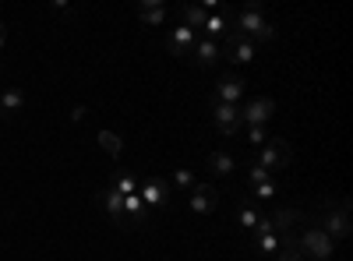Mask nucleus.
Instances as JSON below:
<instances>
[{
	"label": "nucleus",
	"mask_w": 353,
	"mask_h": 261,
	"mask_svg": "<svg viewBox=\"0 0 353 261\" xmlns=\"http://www.w3.org/2000/svg\"><path fill=\"white\" fill-rule=\"evenodd\" d=\"M297 251L304 254V261H329L336 254V244L325 237V229L318 226V219H311V226L304 229V237H297Z\"/></svg>",
	"instance_id": "f257e3e1"
},
{
	"label": "nucleus",
	"mask_w": 353,
	"mask_h": 261,
	"mask_svg": "<svg viewBox=\"0 0 353 261\" xmlns=\"http://www.w3.org/2000/svg\"><path fill=\"white\" fill-rule=\"evenodd\" d=\"M237 32H241L244 39H248V36H258L261 43H269V39H276V25L265 21L261 8L251 4V8H244V11L237 14Z\"/></svg>",
	"instance_id": "f03ea898"
},
{
	"label": "nucleus",
	"mask_w": 353,
	"mask_h": 261,
	"mask_svg": "<svg viewBox=\"0 0 353 261\" xmlns=\"http://www.w3.org/2000/svg\"><path fill=\"white\" fill-rule=\"evenodd\" d=\"M318 226L325 229V237L336 244L350 233V205L346 201H325V216L318 219Z\"/></svg>",
	"instance_id": "7ed1b4c3"
},
{
	"label": "nucleus",
	"mask_w": 353,
	"mask_h": 261,
	"mask_svg": "<svg viewBox=\"0 0 353 261\" xmlns=\"http://www.w3.org/2000/svg\"><path fill=\"white\" fill-rule=\"evenodd\" d=\"M290 159H293V152H290V145L283 141V138H269L258 149V159L254 163H261L265 169H272V173H279V169H286L290 166Z\"/></svg>",
	"instance_id": "20e7f679"
},
{
	"label": "nucleus",
	"mask_w": 353,
	"mask_h": 261,
	"mask_svg": "<svg viewBox=\"0 0 353 261\" xmlns=\"http://www.w3.org/2000/svg\"><path fill=\"white\" fill-rule=\"evenodd\" d=\"M272 117H276V103L269 96L248 99V106H241V124H248V127H265Z\"/></svg>",
	"instance_id": "39448f33"
},
{
	"label": "nucleus",
	"mask_w": 353,
	"mask_h": 261,
	"mask_svg": "<svg viewBox=\"0 0 353 261\" xmlns=\"http://www.w3.org/2000/svg\"><path fill=\"white\" fill-rule=\"evenodd\" d=\"M244 92H248V85H244V78L241 74H219V81H216V96H212V103H226V106H237L241 99H244Z\"/></svg>",
	"instance_id": "423d86ee"
},
{
	"label": "nucleus",
	"mask_w": 353,
	"mask_h": 261,
	"mask_svg": "<svg viewBox=\"0 0 353 261\" xmlns=\"http://www.w3.org/2000/svg\"><path fill=\"white\" fill-rule=\"evenodd\" d=\"M138 198L145 201V209H166V205H170V187H166L163 177L149 173V177H145V184H141V191H138Z\"/></svg>",
	"instance_id": "0eeeda50"
},
{
	"label": "nucleus",
	"mask_w": 353,
	"mask_h": 261,
	"mask_svg": "<svg viewBox=\"0 0 353 261\" xmlns=\"http://www.w3.org/2000/svg\"><path fill=\"white\" fill-rule=\"evenodd\" d=\"M188 205H191V212H198V216H209L212 209H219V191H216L212 184H194Z\"/></svg>",
	"instance_id": "6e6552de"
},
{
	"label": "nucleus",
	"mask_w": 353,
	"mask_h": 261,
	"mask_svg": "<svg viewBox=\"0 0 353 261\" xmlns=\"http://www.w3.org/2000/svg\"><path fill=\"white\" fill-rule=\"evenodd\" d=\"M226 61H233V64H251L254 61V43L251 39H244L237 28L230 32V43H226Z\"/></svg>",
	"instance_id": "1a4fd4ad"
},
{
	"label": "nucleus",
	"mask_w": 353,
	"mask_h": 261,
	"mask_svg": "<svg viewBox=\"0 0 353 261\" xmlns=\"http://www.w3.org/2000/svg\"><path fill=\"white\" fill-rule=\"evenodd\" d=\"M216 127H219V134H226V138H233L241 131V106H226V103H216Z\"/></svg>",
	"instance_id": "9d476101"
},
{
	"label": "nucleus",
	"mask_w": 353,
	"mask_h": 261,
	"mask_svg": "<svg viewBox=\"0 0 353 261\" xmlns=\"http://www.w3.org/2000/svg\"><path fill=\"white\" fill-rule=\"evenodd\" d=\"M99 209H106V216L110 219H117V222H124V194L121 191H113V187H103L99 194Z\"/></svg>",
	"instance_id": "9b49d317"
},
{
	"label": "nucleus",
	"mask_w": 353,
	"mask_h": 261,
	"mask_svg": "<svg viewBox=\"0 0 353 261\" xmlns=\"http://www.w3.org/2000/svg\"><path fill=\"white\" fill-rule=\"evenodd\" d=\"M194 61L201 64V67H212V64H219V56H223V46L216 43V39H194Z\"/></svg>",
	"instance_id": "f8f14e48"
},
{
	"label": "nucleus",
	"mask_w": 353,
	"mask_h": 261,
	"mask_svg": "<svg viewBox=\"0 0 353 261\" xmlns=\"http://www.w3.org/2000/svg\"><path fill=\"white\" fill-rule=\"evenodd\" d=\"M124 216H131L134 226H149L152 222V209H145V201L138 198V191L124 198Z\"/></svg>",
	"instance_id": "ddd939ff"
},
{
	"label": "nucleus",
	"mask_w": 353,
	"mask_h": 261,
	"mask_svg": "<svg viewBox=\"0 0 353 261\" xmlns=\"http://www.w3.org/2000/svg\"><path fill=\"white\" fill-rule=\"evenodd\" d=\"M170 50L176 53V56H188L191 50H194V28H188L184 21L173 28V36H170Z\"/></svg>",
	"instance_id": "4468645a"
},
{
	"label": "nucleus",
	"mask_w": 353,
	"mask_h": 261,
	"mask_svg": "<svg viewBox=\"0 0 353 261\" xmlns=\"http://www.w3.org/2000/svg\"><path fill=\"white\" fill-rule=\"evenodd\" d=\"M138 14H141L145 25H163L166 21V4H163V0H141Z\"/></svg>",
	"instance_id": "2eb2a0df"
},
{
	"label": "nucleus",
	"mask_w": 353,
	"mask_h": 261,
	"mask_svg": "<svg viewBox=\"0 0 353 261\" xmlns=\"http://www.w3.org/2000/svg\"><path fill=\"white\" fill-rule=\"evenodd\" d=\"M269 219H272V229H276V233H290V229L301 222V212H297V209H276Z\"/></svg>",
	"instance_id": "dca6fc26"
},
{
	"label": "nucleus",
	"mask_w": 353,
	"mask_h": 261,
	"mask_svg": "<svg viewBox=\"0 0 353 261\" xmlns=\"http://www.w3.org/2000/svg\"><path fill=\"white\" fill-rule=\"evenodd\" d=\"M96 141H99V149H103L110 159H121V152H124L121 134H113V131H99V134H96Z\"/></svg>",
	"instance_id": "f3484780"
},
{
	"label": "nucleus",
	"mask_w": 353,
	"mask_h": 261,
	"mask_svg": "<svg viewBox=\"0 0 353 261\" xmlns=\"http://www.w3.org/2000/svg\"><path fill=\"white\" fill-rule=\"evenodd\" d=\"M283 247H279V254H276V261H304V254L297 251V233H283V240H279Z\"/></svg>",
	"instance_id": "a211bd4d"
},
{
	"label": "nucleus",
	"mask_w": 353,
	"mask_h": 261,
	"mask_svg": "<svg viewBox=\"0 0 353 261\" xmlns=\"http://www.w3.org/2000/svg\"><path fill=\"white\" fill-rule=\"evenodd\" d=\"M258 219H261V212L251 205L248 198H241V201H237V222H241L244 229H254V226H258Z\"/></svg>",
	"instance_id": "6ab92c4d"
},
{
	"label": "nucleus",
	"mask_w": 353,
	"mask_h": 261,
	"mask_svg": "<svg viewBox=\"0 0 353 261\" xmlns=\"http://www.w3.org/2000/svg\"><path fill=\"white\" fill-rule=\"evenodd\" d=\"M209 166H212V173H219V177H226V173L237 169V163H233V156H230L226 149L212 152V156H209Z\"/></svg>",
	"instance_id": "aec40b11"
},
{
	"label": "nucleus",
	"mask_w": 353,
	"mask_h": 261,
	"mask_svg": "<svg viewBox=\"0 0 353 261\" xmlns=\"http://www.w3.org/2000/svg\"><path fill=\"white\" fill-rule=\"evenodd\" d=\"M223 36H230V25H226V18L223 14H209V21H205V39H223Z\"/></svg>",
	"instance_id": "412c9836"
},
{
	"label": "nucleus",
	"mask_w": 353,
	"mask_h": 261,
	"mask_svg": "<svg viewBox=\"0 0 353 261\" xmlns=\"http://www.w3.org/2000/svg\"><path fill=\"white\" fill-rule=\"evenodd\" d=\"M21 106H25V92L21 89H4L0 92V109H4V117L14 113V109H21Z\"/></svg>",
	"instance_id": "4be33fe9"
},
{
	"label": "nucleus",
	"mask_w": 353,
	"mask_h": 261,
	"mask_svg": "<svg viewBox=\"0 0 353 261\" xmlns=\"http://www.w3.org/2000/svg\"><path fill=\"white\" fill-rule=\"evenodd\" d=\"M181 14H184V25H188V28H205V21H209L205 8H194V4H184Z\"/></svg>",
	"instance_id": "5701e85b"
},
{
	"label": "nucleus",
	"mask_w": 353,
	"mask_h": 261,
	"mask_svg": "<svg viewBox=\"0 0 353 261\" xmlns=\"http://www.w3.org/2000/svg\"><path fill=\"white\" fill-rule=\"evenodd\" d=\"M269 180H276L272 169H265L261 163H251V166H248V187H251V184H269Z\"/></svg>",
	"instance_id": "b1692460"
},
{
	"label": "nucleus",
	"mask_w": 353,
	"mask_h": 261,
	"mask_svg": "<svg viewBox=\"0 0 353 261\" xmlns=\"http://www.w3.org/2000/svg\"><path fill=\"white\" fill-rule=\"evenodd\" d=\"M113 191H121L124 198L128 194H134L138 187H134V173H128V169H117V180H113Z\"/></svg>",
	"instance_id": "393cba45"
},
{
	"label": "nucleus",
	"mask_w": 353,
	"mask_h": 261,
	"mask_svg": "<svg viewBox=\"0 0 353 261\" xmlns=\"http://www.w3.org/2000/svg\"><path fill=\"white\" fill-rule=\"evenodd\" d=\"M279 247H283V244H279V237H276V233L258 237V240H254V251H258V254H279Z\"/></svg>",
	"instance_id": "a878e982"
},
{
	"label": "nucleus",
	"mask_w": 353,
	"mask_h": 261,
	"mask_svg": "<svg viewBox=\"0 0 353 261\" xmlns=\"http://www.w3.org/2000/svg\"><path fill=\"white\" fill-rule=\"evenodd\" d=\"M248 194H251V198H261V201H265V198H276V180H269V184H251Z\"/></svg>",
	"instance_id": "bb28decb"
},
{
	"label": "nucleus",
	"mask_w": 353,
	"mask_h": 261,
	"mask_svg": "<svg viewBox=\"0 0 353 261\" xmlns=\"http://www.w3.org/2000/svg\"><path fill=\"white\" fill-rule=\"evenodd\" d=\"M173 180H176V187L191 191V187H194V173H191V169H173Z\"/></svg>",
	"instance_id": "cd10ccee"
},
{
	"label": "nucleus",
	"mask_w": 353,
	"mask_h": 261,
	"mask_svg": "<svg viewBox=\"0 0 353 261\" xmlns=\"http://www.w3.org/2000/svg\"><path fill=\"white\" fill-rule=\"evenodd\" d=\"M248 141L254 145V149H261V145L269 141V127H248Z\"/></svg>",
	"instance_id": "c85d7f7f"
},
{
	"label": "nucleus",
	"mask_w": 353,
	"mask_h": 261,
	"mask_svg": "<svg viewBox=\"0 0 353 261\" xmlns=\"http://www.w3.org/2000/svg\"><path fill=\"white\" fill-rule=\"evenodd\" d=\"M251 233H254V240H258V237H269V233H276V229H272V219H269V216H261V219H258V226L251 229Z\"/></svg>",
	"instance_id": "c756f323"
},
{
	"label": "nucleus",
	"mask_w": 353,
	"mask_h": 261,
	"mask_svg": "<svg viewBox=\"0 0 353 261\" xmlns=\"http://www.w3.org/2000/svg\"><path fill=\"white\" fill-rule=\"evenodd\" d=\"M85 117H88V109H85V106H74V109H71V124H81Z\"/></svg>",
	"instance_id": "7c9ffc66"
},
{
	"label": "nucleus",
	"mask_w": 353,
	"mask_h": 261,
	"mask_svg": "<svg viewBox=\"0 0 353 261\" xmlns=\"http://www.w3.org/2000/svg\"><path fill=\"white\" fill-rule=\"evenodd\" d=\"M4 43H8V32H4V21H0V50H4Z\"/></svg>",
	"instance_id": "2f4dec72"
},
{
	"label": "nucleus",
	"mask_w": 353,
	"mask_h": 261,
	"mask_svg": "<svg viewBox=\"0 0 353 261\" xmlns=\"http://www.w3.org/2000/svg\"><path fill=\"white\" fill-rule=\"evenodd\" d=\"M0 121H4V109H0Z\"/></svg>",
	"instance_id": "473e14b6"
}]
</instances>
